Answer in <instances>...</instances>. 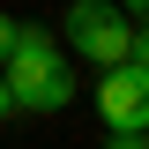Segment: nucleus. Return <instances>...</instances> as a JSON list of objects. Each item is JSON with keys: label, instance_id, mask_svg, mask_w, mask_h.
Wrapping results in <instances>:
<instances>
[{"label": "nucleus", "instance_id": "nucleus-8", "mask_svg": "<svg viewBox=\"0 0 149 149\" xmlns=\"http://www.w3.org/2000/svg\"><path fill=\"white\" fill-rule=\"evenodd\" d=\"M8 112H15V104H8V82H0V127H8Z\"/></svg>", "mask_w": 149, "mask_h": 149}, {"label": "nucleus", "instance_id": "nucleus-4", "mask_svg": "<svg viewBox=\"0 0 149 149\" xmlns=\"http://www.w3.org/2000/svg\"><path fill=\"white\" fill-rule=\"evenodd\" d=\"M127 60H134V67H149V22H134V37H127Z\"/></svg>", "mask_w": 149, "mask_h": 149}, {"label": "nucleus", "instance_id": "nucleus-3", "mask_svg": "<svg viewBox=\"0 0 149 149\" xmlns=\"http://www.w3.org/2000/svg\"><path fill=\"white\" fill-rule=\"evenodd\" d=\"M97 112H104V134H149V67L119 60V67L97 74Z\"/></svg>", "mask_w": 149, "mask_h": 149}, {"label": "nucleus", "instance_id": "nucleus-5", "mask_svg": "<svg viewBox=\"0 0 149 149\" xmlns=\"http://www.w3.org/2000/svg\"><path fill=\"white\" fill-rule=\"evenodd\" d=\"M112 8H119L127 22H149V0H112Z\"/></svg>", "mask_w": 149, "mask_h": 149}, {"label": "nucleus", "instance_id": "nucleus-6", "mask_svg": "<svg viewBox=\"0 0 149 149\" xmlns=\"http://www.w3.org/2000/svg\"><path fill=\"white\" fill-rule=\"evenodd\" d=\"M104 149H149V134H104Z\"/></svg>", "mask_w": 149, "mask_h": 149}, {"label": "nucleus", "instance_id": "nucleus-1", "mask_svg": "<svg viewBox=\"0 0 149 149\" xmlns=\"http://www.w3.org/2000/svg\"><path fill=\"white\" fill-rule=\"evenodd\" d=\"M0 82H8L15 112H67L74 104V67L60 52V37L37 30V22H15L8 52H0Z\"/></svg>", "mask_w": 149, "mask_h": 149}, {"label": "nucleus", "instance_id": "nucleus-7", "mask_svg": "<svg viewBox=\"0 0 149 149\" xmlns=\"http://www.w3.org/2000/svg\"><path fill=\"white\" fill-rule=\"evenodd\" d=\"M8 37H15V15H8V8H0V52H8Z\"/></svg>", "mask_w": 149, "mask_h": 149}, {"label": "nucleus", "instance_id": "nucleus-2", "mask_svg": "<svg viewBox=\"0 0 149 149\" xmlns=\"http://www.w3.org/2000/svg\"><path fill=\"white\" fill-rule=\"evenodd\" d=\"M127 37H134V22L119 15L112 0H74L67 8V45L90 60V67H119V60H127Z\"/></svg>", "mask_w": 149, "mask_h": 149}]
</instances>
